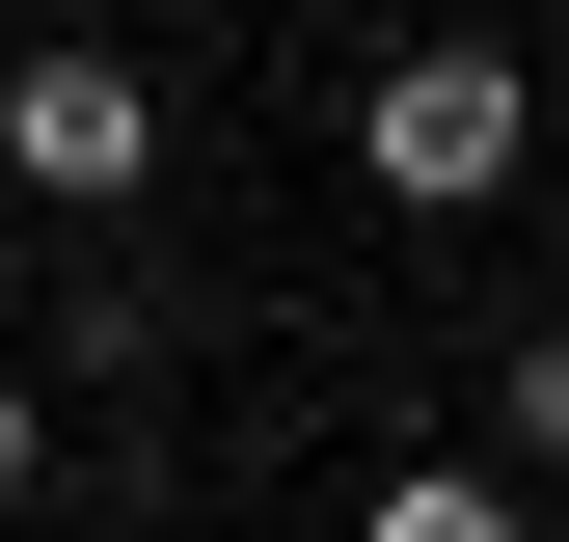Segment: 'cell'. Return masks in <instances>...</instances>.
<instances>
[{"label":"cell","instance_id":"5b68a950","mask_svg":"<svg viewBox=\"0 0 569 542\" xmlns=\"http://www.w3.org/2000/svg\"><path fill=\"white\" fill-rule=\"evenodd\" d=\"M28 489H54V380L0 353V515H28Z\"/></svg>","mask_w":569,"mask_h":542},{"label":"cell","instance_id":"277c9868","mask_svg":"<svg viewBox=\"0 0 569 542\" xmlns=\"http://www.w3.org/2000/svg\"><path fill=\"white\" fill-rule=\"evenodd\" d=\"M488 434H516V461H542V489H569V325H542V353H516V380H488Z\"/></svg>","mask_w":569,"mask_h":542},{"label":"cell","instance_id":"6da1fadb","mask_svg":"<svg viewBox=\"0 0 569 542\" xmlns=\"http://www.w3.org/2000/svg\"><path fill=\"white\" fill-rule=\"evenodd\" d=\"M352 163H380L407 218H488V190L542 163V82H516V54H461V28H435V54H380V82H352Z\"/></svg>","mask_w":569,"mask_h":542},{"label":"cell","instance_id":"7a4b0ae2","mask_svg":"<svg viewBox=\"0 0 569 542\" xmlns=\"http://www.w3.org/2000/svg\"><path fill=\"white\" fill-rule=\"evenodd\" d=\"M0 190H28V218H136V190H163V82H136V54H0Z\"/></svg>","mask_w":569,"mask_h":542},{"label":"cell","instance_id":"3957f363","mask_svg":"<svg viewBox=\"0 0 569 542\" xmlns=\"http://www.w3.org/2000/svg\"><path fill=\"white\" fill-rule=\"evenodd\" d=\"M352 542H542V515L488 489V461H407V489H352Z\"/></svg>","mask_w":569,"mask_h":542}]
</instances>
